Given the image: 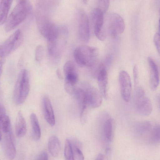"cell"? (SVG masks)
Returning <instances> with one entry per match:
<instances>
[{
  "label": "cell",
  "instance_id": "6da1fadb",
  "mask_svg": "<svg viewBox=\"0 0 160 160\" xmlns=\"http://www.w3.org/2000/svg\"><path fill=\"white\" fill-rule=\"evenodd\" d=\"M35 13L37 27L42 35L47 40L57 38L59 35V28L50 18L47 0H36Z\"/></svg>",
  "mask_w": 160,
  "mask_h": 160
},
{
  "label": "cell",
  "instance_id": "7a4b0ae2",
  "mask_svg": "<svg viewBox=\"0 0 160 160\" xmlns=\"http://www.w3.org/2000/svg\"><path fill=\"white\" fill-rule=\"evenodd\" d=\"M31 10V5L27 0L18 2L5 22V30L8 32L14 29L27 18Z\"/></svg>",
  "mask_w": 160,
  "mask_h": 160
},
{
  "label": "cell",
  "instance_id": "3957f363",
  "mask_svg": "<svg viewBox=\"0 0 160 160\" xmlns=\"http://www.w3.org/2000/svg\"><path fill=\"white\" fill-rule=\"evenodd\" d=\"M99 52L98 49L96 47L81 45L75 49L73 56L76 62L79 66L91 67L95 64Z\"/></svg>",
  "mask_w": 160,
  "mask_h": 160
},
{
  "label": "cell",
  "instance_id": "277c9868",
  "mask_svg": "<svg viewBox=\"0 0 160 160\" xmlns=\"http://www.w3.org/2000/svg\"><path fill=\"white\" fill-rule=\"evenodd\" d=\"M30 90V84L28 74L25 69L19 72L14 86L13 98L17 104H22L25 101Z\"/></svg>",
  "mask_w": 160,
  "mask_h": 160
},
{
  "label": "cell",
  "instance_id": "5b68a950",
  "mask_svg": "<svg viewBox=\"0 0 160 160\" xmlns=\"http://www.w3.org/2000/svg\"><path fill=\"white\" fill-rule=\"evenodd\" d=\"M23 37L22 31L18 29L10 36L1 45L0 58H5L18 48L22 44Z\"/></svg>",
  "mask_w": 160,
  "mask_h": 160
},
{
  "label": "cell",
  "instance_id": "8992f818",
  "mask_svg": "<svg viewBox=\"0 0 160 160\" xmlns=\"http://www.w3.org/2000/svg\"><path fill=\"white\" fill-rule=\"evenodd\" d=\"M63 72L65 75L64 88L66 91L72 95L78 80V74L74 63L68 61L64 64Z\"/></svg>",
  "mask_w": 160,
  "mask_h": 160
},
{
  "label": "cell",
  "instance_id": "52a82bcc",
  "mask_svg": "<svg viewBox=\"0 0 160 160\" xmlns=\"http://www.w3.org/2000/svg\"><path fill=\"white\" fill-rule=\"evenodd\" d=\"M135 96L136 107L139 114L143 116L150 114L152 108L151 102L146 95L143 89L139 85L135 87Z\"/></svg>",
  "mask_w": 160,
  "mask_h": 160
},
{
  "label": "cell",
  "instance_id": "ba28073f",
  "mask_svg": "<svg viewBox=\"0 0 160 160\" xmlns=\"http://www.w3.org/2000/svg\"><path fill=\"white\" fill-rule=\"evenodd\" d=\"M81 86L85 91L88 106L93 108L99 107L102 103L103 98L100 91L88 83H83Z\"/></svg>",
  "mask_w": 160,
  "mask_h": 160
},
{
  "label": "cell",
  "instance_id": "9c48e42d",
  "mask_svg": "<svg viewBox=\"0 0 160 160\" xmlns=\"http://www.w3.org/2000/svg\"><path fill=\"white\" fill-rule=\"evenodd\" d=\"M107 25L111 36L115 38L123 32L125 24L123 18L118 14L112 13L108 15L106 20Z\"/></svg>",
  "mask_w": 160,
  "mask_h": 160
},
{
  "label": "cell",
  "instance_id": "30bf717a",
  "mask_svg": "<svg viewBox=\"0 0 160 160\" xmlns=\"http://www.w3.org/2000/svg\"><path fill=\"white\" fill-rule=\"evenodd\" d=\"M103 13L99 8H96L92 12V17L95 34L98 39L102 41L106 39L107 36L103 27Z\"/></svg>",
  "mask_w": 160,
  "mask_h": 160
},
{
  "label": "cell",
  "instance_id": "8fae6325",
  "mask_svg": "<svg viewBox=\"0 0 160 160\" xmlns=\"http://www.w3.org/2000/svg\"><path fill=\"white\" fill-rule=\"evenodd\" d=\"M3 136L0 132V142L6 157L9 159L14 158L16 155L15 139L11 129L9 132L3 133Z\"/></svg>",
  "mask_w": 160,
  "mask_h": 160
},
{
  "label": "cell",
  "instance_id": "7c38bea8",
  "mask_svg": "<svg viewBox=\"0 0 160 160\" xmlns=\"http://www.w3.org/2000/svg\"><path fill=\"white\" fill-rule=\"evenodd\" d=\"M78 32L80 39L87 42L90 38V28L88 19L86 12L80 10L78 14Z\"/></svg>",
  "mask_w": 160,
  "mask_h": 160
},
{
  "label": "cell",
  "instance_id": "4fadbf2b",
  "mask_svg": "<svg viewBox=\"0 0 160 160\" xmlns=\"http://www.w3.org/2000/svg\"><path fill=\"white\" fill-rule=\"evenodd\" d=\"M121 95L123 100L128 102L130 98L132 91V83L130 76L125 71L120 72L119 75Z\"/></svg>",
  "mask_w": 160,
  "mask_h": 160
},
{
  "label": "cell",
  "instance_id": "5bb4252c",
  "mask_svg": "<svg viewBox=\"0 0 160 160\" xmlns=\"http://www.w3.org/2000/svg\"><path fill=\"white\" fill-rule=\"evenodd\" d=\"M149 72V85L151 89L156 90L159 82V78L158 69L154 60L150 57L148 58Z\"/></svg>",
  "mask_w": 160,
  "mask_h": 160
},
{
  "label": "cell",
  "instance_id": "9a60e30c",
  "mask_svg": "<svg viewBox=\"0 0 160 160\" xmlns=\"http://www.w3.org/2000/svg\"><path fill=\"white\" fill-rule=\"evenodd\" d=\"M42 105L44 118L51 126H53L55 123L54 114L52 107L49 98L44 95L42 98Z\"/></svg>",
  "mask_w": 160,
  "mask_h": 160
},
{
  "label": "cell",
  "instance_id": "2e32d148",
  "mask_svg": "<svg viewBox=\"0 0 160 160\" xmlns=\"http://www.w3.org/2000/svg\"><path fill=\"white\" fill-rule=\"evenodd\" d=\"M108 78L107 71L104 69H101L98 75V84L99 91L103 98L105 99H107L108 97Z\"/></svg>",
  "mask_w": 160,
  "mask_h": 160
},
{
  "label": "cell",
  "instance_id": "e0dca14e",
  "mask_svg": "<svg viewBox=\"0 0 160 160\" xmlns=\"http://www.w3.org/2000/svg\"><path fill=\"white\" fill-rule=\"evenodd\" d=\"M15 130L17 136L22 137L26 134L27 131L26 121L22 112L19 110L17 114L15 121Z\"/></svg>",
  "mask_w": 160,
  "mask_h": 160
},
{
  "label": "cell",
  "instance_id": "ac0fdd59",
  "mask_svg": "<svg viewBox=\"0 0 160 160\" xmlns=\"http://www.w3.org/2000/svg\"><path fill=\"white\" fill-rule=\"evenodd\" d=\"M152 126L151 123L148 121H144L138 123L136 126L137 133L146 140L152 128Z\"/></svg>",
  "mask_w": 160,
  "mask_h": 160
},
{
  "label": "cell",
  "instance_id": "d6986e66",
  "mask_svg": "<svg viewBox=\"0 0 160 160\" xmlns=\"http://www.w3.org/2000/svg\"><path fill=\"white\" fill-rule=\"evenodd\" d=\"M32 127V136L34 141L38 140L41 137V132L38 120L36 115L32 113L30 116Z\"/></svg>",
  "mask_w": 160,
  "mask_h": 160
},
{
  "label": "cell",
  "instance_id": "ffe728a7",
  "mask_svg": "<svg viewBox=\"0 0 160 160\" xmlns=\"http://www.w3.org/2000/svg\"><path fill=\"white\" fill-rule=\"evenodd\" d=\"M48 148L51 155L57 157L59 154L60 151V144L58 138L55 135H52L49 138Z\"/></svg>",
  "mask_w": 160,
  "mask_h": 160
},
{
  "label": "cell",
  "instance_id": "44dd1931",
  "mask_svg": "<svg viewBox=\"0 0 160 160\" xmlns=\"http://www.w3.org/2000/svg\"><path fill=\"white\" fill-rule=\"evenodd\" d=\"M115 129V122L112 118L108 119L104 125V132L106 138L110 142H112L114 137Z\"/></svg>",
  "mask_w": 160,
  "mask_h": 160
},
{
  "label": "cell",
  "instance_id": "7402d4cb",
  "mask_svg": "<svg viewBox=\"0 0 160 160\" xmlns=\"http://www.w3.org/2000/svg\"><path fill=\"white\" fill-rule=\"evenodd\" d=\"M12 0H2L0 5V24L2 25L6 22L10 9Z\"/></svg>",
  "mask_w": 160,
  "mask_h": 160
},
{
  "label": "cell",
  "instance_id": "603a6c76",
  "mask_svg": "<svg viewBox=\"0 0 160 160\" xmlns=\"http://www.w3.org/2000/svg\"><path fill=\"white\" fill-rule=\"evenodd\" d=\"M147 140L153 145L160 143V125L156 124L152 126Z\"/></svg>",
  "mask_w": 160,
  "mask_h": 160
},
{
  "label": "cell",
  "instance_id": "cb8c5ba5",
  "mask_svg": "<svg viewBox=\"0 0 160 160\" xmlns=\"http://www.w3.org/2000/svg\"><path fill=\"white\" fill-rule=\"evenodd\" d=\"M0 128L1 131L3 133L8 132L11 129L9 118L6 114L0 116Z\"/></svg>",
  "mask_w": 160,
  "mask_h": 160
},
{
  "label": "cell",
  "instance_id": "d4e9b609",
  "mask_svg": "<svg viewBox=\"0 0 160 160\" xmlns=\"http://www.w3.org/2000/svg\"><path fill=\"white\" fill-rule=\"evenodd\" d=\"M64 156L65 159L68 160H73L72 143L68 139H66L64 148Z\"/></svg>",
  "mask_w": 160,
  "mask_h": 160
},
{
  "label": "cell",
  "instance_id": "484cf974",
  "mask_svg": "<svg viewBox=\"0 0 160 160\" xmlns=\"http://www.w3.org/2000/svg\"><path fill=\"white\" fill-rule=\"evenodd\" d=\"M72 147L73 160H83L84 156L81 151L76 146L72 145Z\"/></svg>",
  "mask_w": 160,
  "mask_h": 160
},
{
  "label": "cell",
  "instance_id": "4316f807",
  "mask_svg": "<svg viewBox=\"0 0 160 160\" xmlns=\"http://www.w3.org/2000/svg\"><path fill=\"white\" fill-rule=\"evenodd\" d=\"M44 54V49L43 47L41 45L37 46L36 48L35 57L36 60L40 63L42 60Z\"/></svg>",
  "mask_w": 160,
  "mask_h": 160
},
{
  "label": "cell",
  "instance_id": "83f0119b",
  "mask_svg": "<svg viewBox=\"0 0 160 160\" xmlns=\"http://www.w3.org/2000/svg\"><path fill=\"white\" fill-rule=\"evenodd\" d=\"M109 4V0H98V8L104 13L108 9Z\"/></svg>",
  "mask_w": 160,
  "mask_h": 160
},
{
  "label": "cell",
  "instance_id": "f1b7e54d",
  "mask_svg": "<svg viewBox=\"0 0 160 160\" xmlns=\"http://www.w3.org/2000/svg\"><path fill=\"white\" fill-rule=\"evenodd\" d=\"M153 42L156 49L160 56V34L157 33L155 34Z\"/></svg>",
  "mask_w": 160,
  "mask_h": 160
},
{
  "label": "cell",
  "instance_id": "f546056e",
  "mask_svg": "<svg viewBox=\"0 0 160 160\" xmlns=\"http://www.w3.org/2000/svg\"><path fill=\"white\" fill-rule=\"evenodd\" d=\"M133 74L134 86L136 87L138 85V72L137 66L135 65L133 69Z\"/></svg>",
  "mask_w": 160,
  "mask_h": 160
},
{
  "label": "cell",
  "instance_id": "4dcf8cb0",
  "mask_svg": "<svg viewBox=\"0 0 160 160\" xmlns=\"http://www.w3.org/2000/svg\"><path fill=\"white\" fill-rule=\"evenodd\" d=\"M88 107V106H85L81 108L80 119L81 122L82 123H84L86 121L87 113Z\"/></svg>",
  "mask_w": 160,
  "mask_h": 160
},
{
  "label": "cell",
  "instance_id": "1f68e13d",
  "mask_svg": "<svg viewBox=\"0 0 160 160\" xmlns=\"http://www.w3.org/2000/svg\"><path fill=\"white\" fill-rule=\"evenodd\" d=\"M48 155L47 152L43 151L40 153L37 158V159L48 160Z\"/></svg>",
  "mask_w": 160,
  "mask_h": 160
},
{
  "label": "cell",
  "instance_id": "d6a6232c",
  "mask_svg": "<svg viewBox=\"0 0 160 160\" xmlns=\"http://www.w3.org/2000/svg\"><path fill=\"white\" fill-rule=\"evenodd\" d=\"M6 111L4 106L1 103L0 104V116L6 114Z\"/></svg>",
  "mask_w": 160,
  "mask_h": 160
},
{
  "label": "cell",
  "instance_id": "836d02e7",
  "mask_svg": "<svg viewBox=\"0 0 160 160\" xmlns=\"http://www.w3.org/2000/svg\"><path fill=\"white\" fill-rule=\"evenodd\" d=\"M106 157L103 154L99 153L96 158V160H105L106 159Z\"/></svg>",
  "mask_w": 160,
  "mask_h": 160
},
{
  "label": "cell",
  "instance_id": "e575fe53",
  "mask_svg": "<svg viewBox=\"0 0 160 160\" xmlns=\"http://www.w3.org/2000/svg\"><path fill=\"white\" fill-rule=\"evenodd\" d=\"M59 0H48L49 2L52 6H55L57 5L59 2Z\"/></svg>",
  "mask_w": 160,
  "mask_h": 160
},
{
  "label": "cell",
  "instance_id": "d590c367",
  "mask_svg": "<svg viewBox=\"0 0 160 160\" xmlns=\"http://www.w3.org/2000/svg\"><path fill=\"white\" fill-rule=\"evenodd\" d=\"M57 74L58 78L60 79H62V75L61 72L59 69L57 70Z\"/></svg>",
  "mask_w": 160,
  "mask_h": 160
},
{
  "label": "cell",
  "instance_id": "8d00e7d4",
  "mask_svg": "<svg viewBox=\"0 0 160 160\" xmlns=\"http://www.w3.org/2000/svg\"><path fill=\"white\" fill-rule=\"evenodd\" d=\"M106 155L109 157L111 154V149L109 148H107L106 150Z\"/></svg>",
  "mask_w": 160,
  "mask_h": 160
},
{
  "label": "cell",
  "instance_id": "74e56055",
  "mask_svg": "<svg viewBox=\"0 0 160 160\" xmlns=\"http://www.w3.org/2000/svg\"><path fill=\"white\" fill-rule=\"evenodd\" d=\"M158 102H159V108L160 109V95H159V97Z\"/></svg>",
  "mask_w": 160,
  "mask_h": 160
},
{
  "label": "cell",
  "instance_id": "f35d334b",
  "mask_svg": "<svg viewBox=\"0 0 160 160\" xmlns=\"http://www.w3.org/2000/svg\"><path fill=\"white\" fill-rule=\"evenodd\" d=\"M159 32H160V18L159 19Z\"/></svg>",
  "mask_w": 160,
  "mask_h": 160
},
{
  "label": "cell",
  "instance_id": "ab89813d",
  "mask_svg": "<svg viewBox=\"0 0 160 160\" xmlns=\"http://www.w3.org/2000/svg\"><path fill=\"white\" fill-rule=\"evenodd\" d=\"M17 0L18 2H20L22 1H24L25 0Z\"/></svg>",
  "mask_w": 160,
  "mask_h": 160
},
{
  "label": "cell",
  "instance_id": "60d3db41",
  "mask_svg": "<svg viewBox=\"0 0 160 160\" xmlns=\"http://www.w3.org/2000/svg\"></svg>",
  "mask_w": 160,
  "mask_h": 160
}]
</instances>
